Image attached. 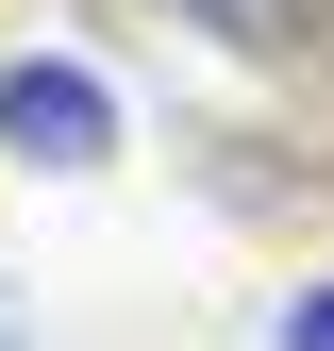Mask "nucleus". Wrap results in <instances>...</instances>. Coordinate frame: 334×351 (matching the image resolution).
Segmentation results:
<instances>
[{"mask_svg": "<svg viewBox=\"0 0 334 351\" xmlns=\"http://www.w3.org/2000/svg\"><path fill=\"white\" fill-rule=\"evenodd\" d=\"M0 351H34V335H0Z\"/></svg>", "mask_w": 334, "mask_h": 351, "instance_id": "nucleus-4", "label": "nucleus"}, {"mask_svg": "<svg viewBox=\"0 0 334 351\" xmlns=\"http://www.w3.org/2000/svg\"><path fill=\"white\" fill-rule=\"evenodd\" d=\"M184 34H218L234 67H318L334 51V0H167Z\"/></svg>", "mask_w": 334, "mask_h": 351, "instance_id": "nucleus-2", "label": "nucleus"}, {"mask_svg": "<svg viewBox=\"0 0 334 351\" xmlns=\"http://www.w3.org/2000/svg\"><path fill=\"white\" fill-rule=\"evenodd\" d=\"M117 84L84 67V51H17L0 67V167H34V184H101L117 167Z\"/></svg>", "mask_w": 334, "mask_h": 351, "instance_id": "nucleus-1", "label": "nucleus"}, {"mask_svg": "<svg viewBox=\"0 0 334 351\" xmlns=\"http://www.w3.org/2000/svg\"><path fill=\"white\" fill-rule=\"evenodd\" d=\"M268 351H334V268H318V285H284V301H268Z\"/></svg>", "mask_w": 334, "mask_h": 351, "instance_id": "nucleus-3", "label": "nucleus"}]
</instances>
